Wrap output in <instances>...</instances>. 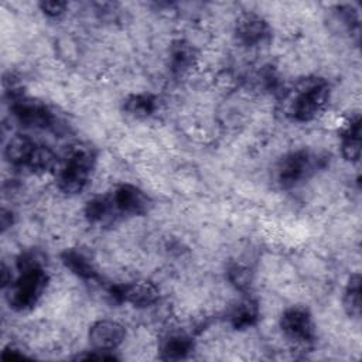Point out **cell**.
<instances>
[{"label": "cell", "mask_w": 362, "mask_h": 362, "mask_svg": "<svg viewBox=\"0 0 362 362\" xmlns=\"http://www.w3.org/2000/svg\"><path fill=\"white\" fill-rule=\"evenodd\" d=\"M11 109L17 120L27 127H48L54 122L51 110L41 102L27 99L23 96H14L11 99Z\"/></svg>", "instance_id": "obj_7"}, {"label": "cell", "mask_w": 362, "mask_h": 362, "mask_svg": "<svg viewBox=\"0 0 362 362\" xmlns=\"http://www.w3.org/2000/svg\"><path fill=\"white\" fill-rule=\"evenodd\" d=\"M89 342L93 349L112 352L126 337L124 327L112 320H99L89 328Z\"/></svg>", "instance_id": "obj_9"}, {"label": "cell", "mask_w": 362, "mask_h": 362, "mask_svg": "<svg viewBox=\"0 0 362 362\" xmlns=\"http://www.w3.org/2000/svg\"><path fill=\"white\" fill-rule=\"evenodd\" d=\"M115 212L122 215H144L151 206L150 198L136 185L122 184L110 197Z\"/></svg>", "instance_id": "obj_6"}, {"label": "cell", "mask_w": 362, "mask_h": 362, "mask_svg": "<svg viewBox=\"0 0 362 362\" xmlns=\"http://www.w3.org/2000/svg\"><path fill=\"white\" fill-rule=\"evenodd\" d=\"M229 281L239 290H246L250 286V270L242 264H233L228 269Z\"/></svg>", "instance_id": "obj_21"}, {"label": "cell", "mask_w": 362, "mask_h": 362, "mask_svg": "<svg viewBox=\"0 0 362 362\" xmlns=\"http://www.w3.org/2000/svg\"><path fill=\"white\" fill-rule=\"evenodd\" d=\"M342 304L345 313L352 318H359L361 315V276L359 273H355L349 277L344 297Z\"/></svg>", "instance_id": "obj_17"}, {"label": "cell", "mask_w": 362, "mask_h": 362, "mask_svg": "<svg viewBox=\"0 0 362 362\" xmlns=\"http://www.w3.org/2000/svg\"><path fill=\"white\" fill-rule=\"evenodd\" d=\"M342 156L351 161L358 163L361 158V120L359 116L351 119L341 136Z\"/></svg>", "instance_id": "obj_11"}, {"label": "cell", "mask_w": 362, "mask_h": 362, "mask_svg": "<svg viewBox=\"0 0 362 362\" xmlns=\"http://www.w3.org/2000/svg\"><path fill=\"white\" fill-rule=\"evenodd\" d=\"M34 146H35V143L30 137H27L24 134H17V136L11 137L8 140V143L6 144L4 157L13 165L25 167V163H27Z\"/></svg>", "instance_id": "obj_13"}, {"label": "cell", "mask_w": 362, "mask_h": 362, "mask_svg": "<svg viewBox=\"0 0 362 362\" xmlns=\"http://www.w3.org/2000/svg\"><path fill=\"white\" fill-rule=\"evenodd\" d=\"M48 283L42 266L20 272L18 279L10 284L8 304L17 311L28 310L37 304Z\"/></svg>", "instance_id": "obj_2"}, {"label": "cell", "mask_w": 362, "mask_h": 362, "mask_svg": "<svg viewBox=\"0 0 362 362\" xmlns=\"http://www.w3.org/2000/svg\"><path fill=\"white\" fill-rule=\"evenodd\" d=\"M110 296L119 303L124 301L133 304L134 307H148L158 300L160 291L154 283L137 280L124 286L112 287Z\"/></svg>", "instance_id": "obj_8"}, {"label": "cell", "mask_w": 362, "mask_h": 362, "mask_svg": "<svg viewBox=\"0 0 362 362\" xmlns=\"http://www.w3.org/2000/svg\"><path fill=\"white\" fill-rule=\"evenodd\" d=\"M115 212L110 197H95L88 201L85 206V215L89 222L99 223L103 222Z\"/></svg>", "instance_id": "obj_20"}, {"label": "cell", "mask_w": 362, "mask_h": 362, "mask_svg": "<svg viewBox=\"0 0 362 362\" xmlns=\"http://www.w3.org/2000/svg\"><path fill=\"white\" fill-rule=\"evenodd\" d=\"M62 263L65 264L66 269H69L74 274H76L81 279L85 280H95L98 279V273L88 259L85 253L76 249H65L61 255Z\"/></svg>", "instance_id": "obj_12"}, {"label": "cell", "mask_w": 362, "mask_h": 362, "mask_svg": "<svg viewBox=\"0 0 362 362\" xmlns=\"http://www.w3.org/2000/svg\"><path fill=\"white\" fill-rule=\"evenodd\" d=\"M195 64V51L191 44L177 41L170 49V68L174 75H184Z\"/></svg>", "instance_id": "obj_14"}, {"label": "cell", "mask_w": 362, "mask_h": 362, "mask_svg": "<svg viewBox=\"0 0 362 362\" xmlns=\"http://www.w3.org/2000/svg\"><path fill=\"white\" fill-rule=\"evenodd\" d=\"M93 153L86 147H75L58 173V188L65 194L81 192L93 168Z\"/></svg>", "instance_id": "obj_1"}, {"label": "cell", "mask_w": 362, "mask_h": 362, "mask_svg": "<svg viewBox=\"0 0 362 362\" xmlns=\"http://www.w3.org/2000/svg\"><path fill=\"white\" fill-rule=\"evenodd\" d=\"M235 35L240 44L253 47L269 35V25L260 16L255 13H245L236 21Z\"/></svg>", "instance_id": "obj_10"}, {"label": "cell", "mask_w": 362, "mask_h": 362, "mask_svg": "<svg viewBox=\"0 0 362 362\" xmlns=\"http://www.w3.org/2000/svg\"><path fill=\"white\" fill-rule=\"evenodd\" d=\"M259 318V307L253 300L239 303L230 313V324L236 329H245L256 324Z\"/></svg>", "instance_id": "obj_16"}, {"label": "cell", "mask_w": 362, "mask_h": 362, "mask_svg": "<svg viewBox=\"0 0 362 362\" xmlns=\"http://www.w3.org/2000/svg\"><path fill=\"white\" fill-rule=\"evenodd\" d=\"M157 107V99L150 93L132 95L124 102V110L136 117H147Z\"/></svg>", "instance_id": "obj_19"}, {"label": "cell", "mask_w": 362, "mask_h": 362, "mask_svg": "<svg viewBox=\"0 0 362 362\" xmlns=\"http://www.w3.org/2000/svg\"><path fill=\"white\" fill-rule=\"evenodd\" d=\"M11 223H13V214L7 209H1V215H0L1 230H6L8 226H11Z\"/></svg>", "instance_id": "obj_23"}, {"label": "cell", "mask_w": 362, "mask_h": 362, "mask_svg": "<svg viewBox=\"0 0 362 362\" xmlns=\"http://www.w3.org/2000/svg\"><path fill=\"white\" fill-rule=\"evenodd\" d=\"M329 99V85L324 79H308L291 102V116L298 122L313 120Z\"/></svg>", "instance_id": "obj_3"}, {"label": "cell", "mask_w": 362, "mask_h": 362, "mask_svg": "<svg viewBox=\"0 0 362 362\" xmlns=\"http://www.w3.org/2000/svg\"><path fill=\"white\" fill-rule=\"evenodd\" d=\"M55 163L57 157L51 148H48L47 146L35 144L25 163V167L33 173H45L54 168Z\"/></svg>", "instance_id": "obj_18"}, {"label": "cell", "mask_w": 362, "mask_h": 362, "mask_svg": "<svg viewBox=\"0 0 362 362\" xmlns=\"http://www.w3.org/2000/svg\"><path fill=\"white\" fill-rule=\"evenodd\" d=\"M40 7L44 14H47L49 17H58L59 14L64 13L66 3L57 1V0H45V1L40 3Z\"/></svg>", "instance_id": "obj_22"}, {"label": "cell", "mask_w": 362, "mask_h": 362, "mask_svg": "<svg viewBox=\"0 0 362 362\" xmlns=\"http://www.w3.org/2000/svg\"><path fill=\"white\" fill-rule=\"evenodd\" d=\"M280 327L286 337L298 345L314 341V324L310 313L303 307H290L280 317Z\"/></svg>", "instance_id": "obj_5"}, {"label": "cell", "mask_w": 362, "mask_h": 362, "mask_svg": "<svg viewBox=\"0 0 362 362\" xmlns=\"http://www.w3.org/2000/svg\"><path fill=\"white\" fill-rule=\"evenodd\" d=\"M192 348L194 342L187 334H170L161 344V356L164 359H181L185 358Z\"/></svg>", "instance_id": "obj_15"}, {"label": "cell", "mask_w": 362, "mask_h": 362, "mask_svg": "<svg viewBox=\"0 0 362 362\" xmlns=\"http://www.w3.org/2000/svg\"><path fill=\"white\" fill-rule=\"evenodd\" d=\"M315 168V158L305 150H297L284 156L277 165V181L283 188L297 185Z\"/></svg>", "instance_id": "obj_4"}]
</instances>
